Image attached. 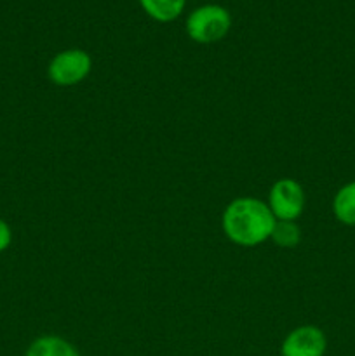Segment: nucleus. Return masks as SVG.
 Here are the masks:
<instances>
[{"mask_svg":"<svg viewBox=\"0 0 355 356\" xmlns=\"http://www.w3.org/2000/svg\"><path fill=\"white\" fill-rule=\"evenodd\" d=\"M275 222L268 204L253 197L235 198L223 212V232L240 247H256L270 240Z\"/></svg>","mask_w":355,"mask_h":356,"instance_id":"nucleus-1","label":"nucleus"},{"mask_svg":"<svg viewBox=\"0 0 355 356\" xmlns=\"http://www.w3.org/2000/svg\"><path fill=\"white\" fill-rule=\"evenodd\" d=\"M184 28L188 37L197 44H214L228 35L232 14L218 3H205L188 14Z\"/></svg>","mask_w":355,"mask_h":356,"instance_id":"nucleus-2","label":"nucleus"},{"mask_svg":"<svg viewBox=\"0 0 355 356\" xmlns=\"http://www.w3.org/2000/svg\"><path fill=\"white\" fill-rule=\"evenodd\" d=\"M93 58L84 49H66L58 52L47 66V76L54 86L72 87L89 76Z\"/></svg>","mask_w":355,"mask_h":356,"instance_id":"nucleus-3","label":"nucleus"},{"mask_svg":"<svg viewBox=\"0 0 355 356\" xmlns=\"http://www.w3.org/2000/svg\"><path fill=\"white\" fill-rule=\"evenodd\" d=\"M268 207L277 221H296L305 211V190L296 179L282 177L271 186Z\"/></svg>","mask_w":355,"mask_h":356,"instance_id":"nucleus-4","label":"nucleus"},{"mask_svg":"<svg viewBox=\"0 0 355 356\" xmlns=\"http://www.w3.org/2000/svg\"><path fill=\"white\" fill-rule=\"evenodd\" d=\"M326 350V334L315 325H301L282 341L281 356H324Z\"/></svg>","mask_w":355,"mask_h":356,"instance_id":"nucleus-5","label":"nucleus"},{"mask_svg":"<svg viewBox=\"0 0 355 356\" xmlns=\"http://www.w3.org/2000/svg\"><path fill=\"white\" fill-rule=\"evenodd\" d=\"M24 356H80L70 341L59 336H40L28 346Z\"/></svg>","mask_w":355,"mask_h":356,"instance_id":"nucleus-6","label":"nucleus"},{"mask_svg":"<svg viewBox=\"0 0 355 356\" xmlns=\"http://www.w3.org/2000/svg\"><path fill=\"white\" fill-rule=\"evenodd\" d=\"M334 218L345 226H355V181L338 190L333 200Z\"/></svg>","mask_w":355,"mask_h":356,"instance_id":"nucleus-7","label":"nucleus"},{"mask_svg":"<svg viewBox=\"0 0 355 356\" xmlns=\"http://www.w3.org/2000/svg\"><path fill=\"white\" fill-rule=\"evenodd\" d=\"M143 10L160 23H171L184 9L187 0H139Z\"/></svg>","mask_w":355,"mask_h":356,"instance_id":"nucleus-8","label":"nucleus"},{"mask_svg":"<svg viewBox=\"0 0 355 356\" xmlns=\"http://www.w3.org/2000/svg\"><path fill=\"white\" fill-rule=\"evenodd\" d=\"M270 240L281 249H292L301 242V229L294 221H277Z\"/></svg>","mask_w":355,"mask_h":356,"instance_id":"nucleus-9","label":"nucleus"},{"mask_svg":"<svg viewBox=\"0 0 355 356\" xmlns=\"http://www.w3.org/2000/svg\"><path fill=\"white\" fill-rule=\"evenodd\" d=\"M10 242H13V229L7 225V221L0 218V254L9 249Z\"/></svg>","mask_w":355,"mask_h":356,"instance_id":"nucleus-10","label":"nucleus"}]
</instances>
